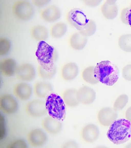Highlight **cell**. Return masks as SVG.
I'll return each mask as SVG.
<instances>
[{"mask_svg":"<svg viewBox=\"0 0 131 148\" xmlns=\"http://www.w3.org/2000/svg\"><path fill=\"white\" fill-rule=\"evenodd\" d=\"M119 71L115 64L108 60L102 61L94 67V75L95 79L106 85L112 86L118 80Z\"/></svg>","mask_w":131,"mask_h":148,"instance_id":"cell-1","label":"cell"},{"mask_svg":"<svg viewBox=\"0 0 131 148\" xmlns=\"http://www.w3.org/2000/svg\"><path fill=\"white\" fill-rule=\"evenodd\" d=\"M108 139L114 144L119 145L128 141L131 136V123L125 118L115 120L107 133Z\"/></svg>","mask_w":131,"mask_h":148,"instance_id":"cell-2","label":"cell"},{"mask_svg":"<svg viewBox=\"0 0 131 148\" xmlns=\"http://www.w3.org/2000/svg\"><path fill=\"white\" fill-rule=\"evenodd\" d=\"M36 55L39 64L43 68L52 69L55 67L54 62L57 54L55 49L45 41L39 42Z\"/></svg>","mask_w":131,"mask_h":148,"instance_id":"cell-3","label":"cell"},{"mask_svg":"<svg viewBox=\"0 0 131 148\" xmlns=\"http://www.w3.org/2000/svg\"><path fill=\"white\" fill-rule=\"evenodd\" d=\"M45 101L47 113L50 116L60 121L64 120L66 114V105L62 97L51 93Z\"/></svg>","mask_w":131,"mask_h":148,"instance_id":"cell-4","label":"cell"},{"mask_svg":"<svg viewBox=\"0 0 131 148\" xmlns=\"http://www.w3.org/2000/svg\"><path fill=\"white\" fill-rule=\"evenodd\" d=\"M12 11L18 19L24 21L28 20L32 17L34 10L32 3L24 0H17L13 4Z\"/></svg>","mask_w":131,"mask_h":148,"instance_id":"cell-5","label":"cell"},{"mask_svg":"<svg viewBox=\"0 0 131 148\" xmlns=\"http://www.w3.org/2000/svg\"><path fill=\"white\" fill-rule=\"evenodd\" d=\"M67 18L70 24L79 31L84 28L89 20L83 11L78 8L70 10L67 13Z\"/></svg>","mask_w":131,"mask_h":148,"instance_id":"cell-6","label":"cell"},{"mask_svg":"<svg viewBox=\"0 0 131 148\" xmlns=\"http://www.w3.org/2000/svg\"><path fill=\"white\" fill-rule=\"evenodd\" d=\"M25 110L28 115L34 118L42 117L47 113L45 101L39 99L28 102L25 105Z\"/></svg>","mask_w":131,"mask_h":148,"instance_id":"cell-7","label":"cell"},{"mask_svg":"<svg viewBox=\"0 0 131 148\" xmlns=\"http://www.w3.org/2000/svg\"><path fill=\"white\" fill-rule=\"evenodd\" d=\"M36 71L31 64L23 63L17 65L15 75L18 80L23 82L31 81L35 78Z\"/></svg>","mask_w":131,"mask_h":148,"instance_id":"cell-8","label":"cell"},{"mask_svg":"<svg viewBox=\"0 0 131 148\" xmlns=\"http://www.w3.org/2000/svg\"><path fill=\"white\" fill-rule=\"evenodd\" d=\"M18 108V102L11 95L7 93L2 94L0 97V110L3 113L10 115L15 113Z\"/></svg>","mask_w":131,"mask_h":148,"instance_id":"cell-9","label":"cell"},{"mask_svg":"<svg viewBox=\"0 0 131 148\" xmlns=\"http://www.w3.org/2000/svg\"><path fill=\"white\" fill-rule=\"evenodd\" d=\"M13 92L15 97L23 101L28 100L31 97L33 92L32 88L27 82L22 81L15 85Z\"/></svg>","mask_w":131,"mask_h":148,"instance_id":"cell-10","label":"cell"},{"mask_svg":"<svg viewBox=\"0 0 131 148\" xmlns=\"http://www.w3.org/2000/svg\"><path fill=\"white\" fill-rule=\"evenodd\" d=\"M28 143L31 146L38 147L43 145L47 142V135L42 130L35 128L30 131L27 136Z\"/></svg>","mask_w":131,"mask_h":148,"instance_id":"cell-11","label":"cell"},{"mask_svg":"<svg viewBox=\"0 0 131 148\" xmlns=\"http://www.w3.org/2000/svg\"><path fill=\"white\" fill-rule=\"evenodd\" d=\"M39 15L43 21L51 23L59 19L61 16V12L57 6L52 5L41 10L40 11Z\"/></svg>","mask_w":131,"mask_h":148,"instance_id":"cell-12","label":"cell"},{"mask_svg":"<svg viewBox=\"0 0 131 148\" xmlns=\"http://www.w3.org/2000/svg\"><path fill=\"white\" fill-rule=\"evenodd\" d=\"M118 117L117 111L109 107H104L99 112L97 118L101 124L104 126L110 125Z\"/></svg>","mask_w":131,"mask_h":148,"instance_id":"cell-13","label":"cell"},{"mask_svg":"<svg viewBox=\"0 0 131 148\" xmlns=\"http://www.w3.org/2000/svg\"><path fill=\"white\" fill-rule=\"evenodd\" d=\"M16 61L10 57L4 58L0 60V72L4 77H11L15 74L17 66Z\"/></svg>","mask_w":131,"mask_h":148,"instance_id":"cell-14","label":"cell"},{"mask_svg":"<svg viewBox=\"0 0 131 148\" xmlns=\"http://www.w3.org/2000/svg\"><path fill=\"white\" fill-rule=\"evenodd\" d=\"M43 131L51 134L59 133L62 129V125L60 121L49 116L44 118L41 123Z\"/></svg>","mask_w":131,"mask_h":148,"instance_id":"cell-15","label":"cell"},{"mask_svg":"<svg viewBox=\"0 0 131 148\" xmlns=\"http://www.w3.org/2000/svg\"><path fill=\"white\" fill-rule=\"evenodd\" d=\"M32 89L35 95L40 98H46L53 90L51 84L45 81L36 82L34 85Z\"/></svg>","mask_w":131,"mask_h":148,"instance_id":"cell-16","label":"cell"},{"mask_svg":"<svg viewBox=\"0 0 131 148\" xmlns=\"http://www.w3.org/2000/svg\"><path fill=\"white\" fill-rule=\"evenodd\" d=\"M99 130L97 127L93 124L85 126L81 130V135L82 139L88 143H92L98 138Z\"/></svg>","mask_w":131,"mask_h":148,"instance_id":"cell-17","label":"cell"},{"mask_svg":"<svg viewBox=\"0 0 131 148\" xmlns=\"http://www.w3.org/2000/svg\"><path fill=\"white\" fill-rule=\"evenodd\" d=\"M77 95L79 103L84 104L92 103L96 97V93L94 90L86 86L82 87L77 91Z\"/></svg>","mask_w":131,"mask_h":148,"instance_id":"cell-18","label":"cell"},{"mask_svg":"<svg viewBox=\"0 0 131 148\" xmlns=\"http://www.w3.org/2000/svg\"><path fill=\"white\" fill-rule=\"evenodd\" d=\"M88 41L87 37L83 35L79 32L72 34L69 40L71 47L77 50L83 49L85 46Z\"/></svg>","mask_w":131,"mask_h":148,"instance_id":"cell-19","label":"cell"},{"mask_svg":"<svg viewBox=\"0 0 131 148\" xmlns=\"http://www.w3.org/2000/svg\"><path fill=\"white\" fill-rule=\"evenodd\" d=\"M30 34L34 39L40 41H45L48 37L49 32L44 26L36 25L32 27L30 30Z\"/></svg>","mask_w":131,"mask_h":148,"instance_id":"cell-20","label":"cell"},{"mask_svg":"<svg viewBox=\"0 0 131 148\" xmlns=\"http://www.w3.org/2000/svg\"><path fill=\"white\" fill-rule=\"evenodd\" d=\"M79 72L78 67L73 62L68 63L63 66L61 70L62 77L66 80H71L78 75Z\"/></svg>","mask_w":131,"mask_h":148,"instance_id":"cell-21","label":"cell"},{"mask_svg":"<svg viewBox=\"0 0 131 148\" xmlns=\"http://www.w3.org/2000/svg\"><path fill=\"white\" fill-rule=\"evenodd\" d=\"M77 91L69 89L66 90L62 95L63 99L66 105L69 107H74L79 104L77 97Z\"/></svg>","mask_w":131,"mask_h":148,"instance_id":"cell-22","label":"cell"},{"mask_svg":"<svg viewBox=\"0 0 131 148\" xmlns=\"http://www.w3.org/2000/svg\"><path fill=\"white\" fill-rule=\"evenodd\" d=\"M67 26L63 22L57 23L51 26L49 31L51 36L54 39H59L63 36L66 33Z\"/></svg>","mask_w":131,"mask_h":148,"instance_id":"cell-23","label":"cell"},{"mask_svg":"<svg viewBox=\"0 0 131 148\" xmlns=\"http://www.w3.org/2000/svg\"><path fill=\"white\" fill-rule=\"evenodd\" d=\"M56 72V68L51 69H47L39 64L37 68V72L38 77L44 80H49L53 78Z\"/></svg>","mask_w":131,"mask_h":148,"instance_id":"cell-24","label":"cell"},{"mask_svg":"<svg viewBox=\"0 0 131 148\" xmlns=\"http://www.w3.org/2000/svg\"><path fill=\"white\" fill-rule=\"evenodd\" d=\"M94 66L89 67L84 70L82 73L83 79L87 82L92 84H96L99 82L94 76Z\"/></svg>","mask_w":131,"mask_h":148,"instance_id":"cell-25","label":"cell"},{"mask_svg":"<svg viewBox=\"0 0 131 148\" xmlns=\"http://www.w3.org/2000/svg\"><path fill=\"white\" fill-rule=\"evenodd\" d=\"M123 35L125 38L121 36L118 41V44L120 48L124 51L131 52V34Z\"/></svg>","mask_w":131,"mask_h":148,"instance_id":"cell-26","label":"cell"},{"mask_svg":"<svg viewBox=\"0 0 131 148\" xmlns=\"http://www.w3.org/2000/svg\"><path fill=\"white\" fill-rule=\"evenodd\" d=\"M128 100V97L126 94H123L120 95L115 101L113 108L117 111L122 109L126 106Z\"/></svg>","mask_w":131,"mask_h":148,"instance_id":"cell-27","label":"cell"},{"mask_svg":"<svg viewBox=\"0 0 131 148\" xmlns=\"http://www.w3.org/2000/svg\"><path fill=\"white\" fill-rule=\"evenodd\" d=\"M11 44L6 38L2 37L0 38V56L3 57L7 55L10 51Z\"/></svg>","mask_w":131,"mask_h":148,"instance_id":"cell-28","label":"cell"},{"mask_svg":"<svg viewBox=\"0 0 131 148\" xmlns=\"http://www.w3.org/2000/svg\"><path fill=\"white\" fill-rule=\"evenodd\" d=\"M96 29V26L95 22L92 20L89 19L88 23L84 28L79 32L83 35L87 37L94 34L95 32Z\"/></svg>","mask_w":131,"mask_h":148,"instance_id":"cell-29","label":"cell"},{"mask_svg":"<svg viewBox=\"0 0 131 148\" xmlns=\"http://www.w3.org/2000/svg\"><path fill=\"white\" fill-rule=\"evenodd\" d=\"M27 145L25 141L21 139L15 140L7 145L8 148H26Z\"/></svg>","mask_w":131,"mask_h":148,"instance_id":"cell-30","label":"cell"},{"mask_svg":"<svg viewBox=\"0 0 131 148\" xmlns=\"http://www.w3.org/2000/svg\"><path fill=\"white\" fill-rule=\"evenodd\" d=\"M122 76L126 80L131 81V64H127L124 67L122 71Z\"/></svg>","mask_w":131,"mask_h":148,"instance_id":"cell-31","label":"cell"},{"mask_svg":"<svg viewBox=\"0 0 131 148\" xmlns=\"http://www.w3.org/2000/svg\"><path fill=\"white\" fill-rule=\"evenodd\" d=\"M5 120L4 116L1 114L0 116V138L2 139L6 133Z\"/></svg>","mask_w":131,"mask_h":148,"instance_id":"cell-32","label":"cell"},{"mask_svg":"<svg viewBox=\"0 0 131 148\" xmlns=\"http://www.w3.org/2000/svg\"><path fill=\"white\" fill-rule=\"evenodd\" d=\"M50 1L49 0H32V3L33 5L37 7L41 8L47 5Z\"/></svg>","mask_w":131,"mask_h":148,"instance_id":"cell-33","label":"cell"},{"mask_svg":"<svg viewBox=\"0 0 131 148\" xmlns=\"http://www.w3.org/2000/svg\"><path fill=\"white\" fill-rule=\"evenodd\" d=\"M101 1V0H86L84 1V2L86 5L91 7H95L97 6Z\"/></svg>","mask_w":131,"mask_h":148,"instance_id":"cell-34","label":"cell"},{"mask_svg":"<svg viewBox=\"0 0 131 148\" xmlns=\"http://www.w3.org/2000/svg\"><path fill=\"white\" fill-rule=\"evenodd\" d=\"M63 148H77L78 145L77 143L74 141L71 140L68 141L64 144Z\"/></svg>","mask_w":131,"mask_h":148,"instance_id":"cell-35","label":"cell"},{"mask_svg":"<svg viewBox=\"0 0 131 148\" xmlns=\"http://www.w3.org/2000/svg\"><path fill=\"white\" fill-rule=\"evenodd\" d=\"M125 18L126 23L131 27V7L128 8L127 10Z\"/></svg>","mask_w":131,"mask_h":148,"instance_id":"cell-36","label":"cell"},{"mask_svg":"<svg viewBox=\"0 0 131 148\" xmlns=\"http://www.w3.org/2000/svg\"><path fill=\"white\" fill-rule=\"evenodd\" d=\"M125 118L131 123V106L127 109L125 113Z\"/></svg>","mask_w":131,"mask_h":148,"instance_id":"cell-37","label":"cell"}]
</instances>
